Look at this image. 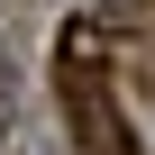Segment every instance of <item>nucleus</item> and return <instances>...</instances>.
<instances>
[{
    "label": "nucleus",
    "mask_w": 155,
    "mask_h": 155,
    "mask_svg": "<svg viewBox=\"0 0 155 155\" xmlns=\"http://www.w3.org/2000/svg\"><path fill=\"white\" fill-rule=\"evenodd\" d=\"M55 82H64V119L82 137V155H137L119 101H110V64H82V55H55Z\"/></svg>",
    "instance_id": "nucleus-1"
}]
</instances>
